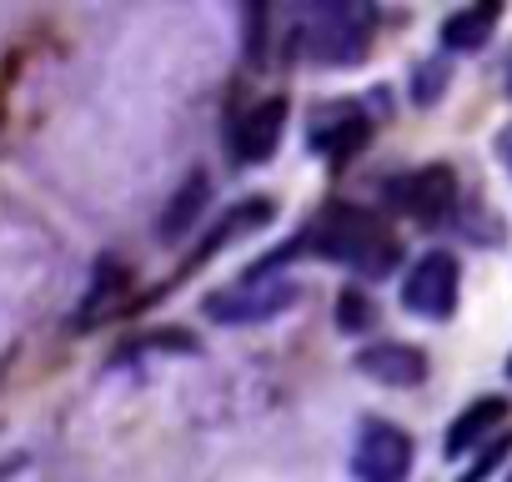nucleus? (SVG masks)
Masks as SVG:
<instances>
[{"mask_svg":"<svg viewBox=\"0 0 512 482\" xmlns=\"http://www.w3.org/2000/svg\"><path fill=\"white\" fill-rule=\"evenodd\" d=\"M292 257H327V262L352 267L357 277H387V272L397 267L402 247H397V236L387 231V221H382L377 211L352 206V201H332V206H322V211L287 241L282 252L262 257L246 277H267V272L287 267Z\"/></svg>","mask_w":512,"mask_h":482,"instance_id":"1","label":"nucleus"},{"mask_svg":"<svg viewBox=\"0 0 512 482\" xmlns=\"http://www.w3.org/2000/svg\"><path fill=\"white\" fill-rule=\"evenodd\" d=\"M377 31V11L362 0H332V6H312L297 16V41L312 61L322 66H352L367 56Z\"/></svg>","mask_w":512,"mask_h":482,"instance_id":"2","label":"nucleus"},{"mask_svg":"<svg viewBox=\"0 0 512 482\" xmlns=\"http://www.w3.org/2000/svg\"><path fill=\"white\" fill-rule=\"evenodd\" d=\"M297 297H302V287L287 277H241L236 287L206 297V317L221 327H256V322H272L287 307H297Z\"/></svg>","mask_w":512,"mask_h":482,"instance_id":"3","label":"nucleus"},{"mask_svg":"<svg viewBox=\"0 0 512 482\" xmlns=\"http://www.w3.org/2000/svg\"><path fill=\"white\" fill-rule=\"evenodd\" d=\"M352 472H357V482H407V472H412V437L397 422L367 417L357 427Z\"/></svg>","mask_w":512,"mask_h":482,"instance_id":"4","label":"nucleus"},{"mask_svg":"<svg viewBox=\"0 0 512 482\" xmlns=\"http://www.w3.org/2000/svg\"><path fill=\"white\" fill-rule=\"evenodd\" d=\"M387 201L407 211L412 221H442L457 206V171L452 166H417L397 181H387Z\"/></svg>","mask_w":512,"mask_h":482,"instance_id":"5","label":"nucleus"},{"mask_svg":"<svg viewBox=\"0 0 512 482\" xmlns=\"http://www.w3.org/2000/svg\"><path fill=\"white\" fill-rule=\"evenodd\" d=\"M367 141H372V121H367V111H362L357 101H327V106L312 111L307 146H312L317 156H327V161L342 166V161L357 156Z\"/></svg>","mask_w":512,"mask_h":482,"instance_id":"6","label":"nucleus"},{"mask_svg":"<svg viewBox=\"0 0 512 482\" xmlns=\"http://www.w3.org/2000/svg\"><path fill=\"white\" fill-rule=\"evenodd\" d=\"M402 307L427 322H447L457 307V262L447 252H427L402 282Z\"/></svg>","mask_w":512,"mask_h":482,"instance_id":"7","label":"nucleus"},{"mask_svg":"<svg viewBox=\"0 0 512 482\" xmlns=\"http://www.w3.org/2000/svg\"><path fill=\"white\" fill-rule=\"evenodd\" d=\"M282 131H287V96H267L256 101L251 111L236 116L226 146H231V161L236 166H262L277 146H282Z\"/></svg>","mask_w":512,"mask_h":482,"instance_id":"8","label":"nucleus"},{"mask_svg":"<svg viewBox=\"0 0 512 482\" xmlns=\"http://www.w3.org/2000/svg\"><path fill=\"white\" fill-rule=\"evenodd\" d=\"M357 372L382 387H417L427 377V352L412 342H372L357 352Z\"/></svg>","mask_w":512,"mask_h":482,"instance_id":"9","label":"nucleus"},{"mask_svg":"<svg viewBox=\"0 0 512 482\" xmlns=\"http://www.w3.org/2000/svg\"><path fill=\"white\" fill-rule=\"evenodd\" d=\"M507 422V402L502 397H477L452 427H447V457L472 452L477 442H492V432Z\"/></svg>","mask_w":512,"mask_h":482,"instance_id":"10","label":"nucleus"},{"mask_svg":"<svg viewBox=\"0 0 512 482\" xmlns=\"http://www.w3.org/2000/svg\"><path fill=\"white\" fill-rule=\"evenodd\" d=\"M277 216V206L267 201V196H251V201H236L211 231H206V241H201V252L191 257V262H206V257H216L221 247H226V241L231 236H246V231H262L267 221Z\"/></svg>","mask_w":512,"mask_h":482,"instance_id":"11","label":"nucleus"},{"mask_svg":"<svg viewBox=\"0 0 512 482\" xmlns=\"http://www.w3.org/2000/svg\"><path fill=\"white\" fill-rule=\"evenodd\" d=\"M206 191H211V181H206V171H191L181 186H176V196H171V206L161 211V221H156V231H161V241H176L196 226V216H201V206H206Z\"/></svg>","mask_w":512,"mask_h":482,"instance_id":"12","label":"nucleus"},{"mask_svg":"<svg viewBox=\"0 0 512 482\" xmlns=\"http://www.w3.org/2000/svg\"><path fill=\"white\" fill-rule=\"evenodd\" d=\"M492 26H497V6L457 11V16L442 21V46H447V51H477V46H487Z\"/></svg>","mask_w":512,"mask_h":482,"instance_id":"13","label":"nucleus"},{"mask_svg":"<svg viewBox=\"0 0 512 482\" xmlns=\"http://www.w3.org/2000/svg\"><path fill=\"white\" fill-rule=\"evenodd\" d=\"M372 322H377L372 297H367V292H357V287H347V292L337 297V327H342V332H367Z\"/></svg>","mask_w":512,"mask_h":482,"instance_id":"14","label":"nucleus"},{"mask_svg":"<svg viewBox=\"0 0 512 482\" xmlns=\"http://www.w3.org/2000/svg\"><path fill=\"white\" fill-rule=\"evenodd\" d=\"M507 452H512V432H507V437H492V442L482 447V457L462 472V482H487V477H492V467H497Z\"/></svg>","mask_w":512,"mask_h":482,"instance_id":"15","label":"nucleus"},{"mask_svg":"<svg viewBox=\"0 0 512 482\" xmlns=\"http://www.w3.org/2000/svg\"><path fill=\"white\" fill-rule=\"evenodd\" d=\"M442 76H447L442 66H422V71H417V81H412V96H417V101L427 106L432 96H442V86H447Z\"/></svg>","mask_w":512,"mask_h":482,"instance_id":"16","label":"nucleus"},{"mask_svg":"<svg viewBox=\"0 0 512 482\" xmlns=\"http://www.w3.org/2000/svg\"><path fill=\"white\" fill-rule=\"evenodd\" d=\"M497 156H502V161H507V171H512V126L497 136Z\"/></svg>","mask_w":512,"mask_h":482,"instance_id":"17","label":"nucleus"},{"mask_svg":"<svg viewBox=\"0 0 512 482\" xmlns=\"http://www.w3.org/2000/svg\"><path fill=\"white\" fill-rule=\"evenodd\" d=\"M507 377H512V362H507Z\"/></svg>","mask_w":512,"mask_h":482,"instance_id":"18","label":"nucleus"}]
</instances>
